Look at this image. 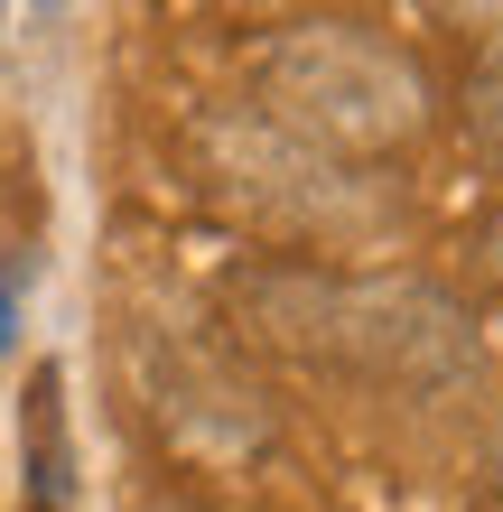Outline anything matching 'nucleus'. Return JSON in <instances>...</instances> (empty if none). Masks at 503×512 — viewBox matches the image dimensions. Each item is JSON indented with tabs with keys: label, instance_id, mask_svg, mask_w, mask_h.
<instances>
[{
	"label": "nucleus",
	"instance_id": "obj_6",
	"mask_svg": "<svg viewBox=\"0 0 503 512\" xmlns=\"http://www.w3.org/2000/svg\"><path fill=\"white\" fill-rule=\"evenodd\" d=\"M476 261H485V280H494V289H503V215H494V224H485V243H476Z\"/></svg>",
	"mask_w": 503,
	"mask_h": 512
},
{
	"label": "nucleus",
	"instance_id": "obj_4",
	"mask_svg": "<svg viewBox=\"0 0 503 512\" xmlns=\"http://www.w3.org/2000/svg\"><path fill=\"white\" fill-rule=\"evenodd\" d=\"M429 19L448 28L457 47H476V66L503 75V0H429Z\"/></svg>",
	"mask_w": 503,
	"mask_h": 512
},
{
	"label": "nucleus",
	"instance_id": "obj_3",
	"mask_svg": "<svg viewBox=\"0 0 503 512\" xmlns=\"http://www.w3.org/2000/svg\"><path fill=\"white\" fill-rule=\"evenodd\" d=\"M75 494V457H66V373L28 382V512H66Z\"/></svg>",
	"mask_w": 503,
	"mask_h": 512
},
{
	"label": "nucleus",
	"instance_id": "obj_7",
	"mask_svg": "<svg viewBox=\"0 0 503 512\" xmlns=\"http://www.w3.org/2000/svg\"><path fill=\"white\" fill-rule=\"evenodd\" d=\"M38 10H56V0H38Z\"/></svg>",
	"mask_w": 503,
	"mask_h": 512
},
{
	"label": "nucleus",
	"instance_id": "obj_2",
	"mask_svg": "<svg viewBox=\"0 0 503 512\" xmlns=\"http://www.w3.org/2000/svg\"><path fill=\"white\" fill-rule=\"evenodd\" d=\"M261 103L280 131L336 149V159H392L429 122L420 66L364 28H289L280 47H261Z\"/></svg>",
	"mask_w": 503,
	"mask_h": 512
},
{
	"label": "nucleus",
	"instance_id": "obj_1",
	"mask_svg": "<svg viewBox=\"0 0 503 512\" xmlns=\"http://www.w3.org/2000/svg\"><path fill=\"white\" fill-rule=\"evenodd\" d=\"M252 308L280 345L327 354L345 373L373 382H448L466 373V317L457 298H438L420 280H327V270H252Z\"/></svg>",
	"mask_w": 503,
	"mask_h": 512
},
{
	"label": "nucleus",
	"instance_id": "obj_5",
	"mask_svg": "<svg viewBox=\"0 0 503 512\" xmlns=\"http://www.w3.org/2000/svg\"><path fill=\"white\" fill-rule=\"evenodd\" d=\"M10 336H19V270L0 280V354H10Z\"/></svg>",
	"mask_w": 503,
	"mask_h": 512
}]
</instances>
